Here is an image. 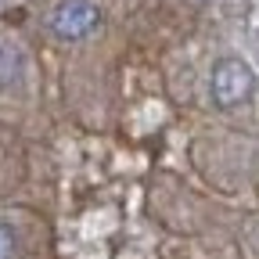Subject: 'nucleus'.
<instances>
[{"label":"nucleus","instance_id":"f257e3e1","mask_svg":"<svg viewBox=\"0 0 259 259\" xmlns=\"http://www.w3.org/2000/svg\"><path fill=\"white\" fill-rule=\"evenodd\" d=\"M209 87H212V101H216V105L234 108V105H241L245 97L252 94L255 76H252V69H248L245 61H238V58H223L216 69H212Z\"/></svg>","mask_w":259,"mask_h":259},{"label":"nucleus","instance_id":"f03ea898","mask_svg":"<svg viewBox=\"0 0 259 259\" xmlns=\"http://www.w3.org/2000/svg\"><path fill=\"white\" fill-rule=\"evenodd\" d=\"M97 22H101V11H97V4H90V0H65V4H58L51 11V32L61 36V40L90 36L97 29Z\"/></svg>","mask_w":259,"mask_h":259},{"label":"nucleus","instance_id":"7ed1b4c3","mask_svg":"<svg viewBox=\"0 0 259 259\" xmlns=\"http://www.w3.org/2000/svg\"><path fill=\"white\" fill-rule=\"evenodd\" d=\"M15 72H18V47L0 40V83H11Z\"/></svg>","mask_w":259,"mask_h":259},{"label":"nucleus","instance_id":"20e7f679","mask_svg":"<svg viewBox=\"0 0 259 259\" xmlns=\"http://www.w3.org/2000/svg\"><path fill=\"white\" fill-rule=\"evenodd\" d=\"M11 252H15V238L8 227H0V259H11Z\"/></svg>","mask_w":259,"mask_h":259}]
</instances>
